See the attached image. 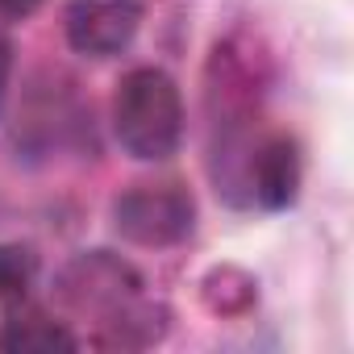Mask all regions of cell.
Listing matches in <instances>:
<instances>
[{
	"label": "cell",
	"mask_w": 354,
	"mask_h": 354,
	"mask_svg": "<svg viewBox=\"0 0 354 354\" xmlns=\"http://www.w3.org/2000/svg\"><path fill=\"white\" fill-rule=\"evenodd\" d=\"M9 71H13V46L9 38H0V100H5V88H9Z\"/></svg>",
	"instance_id": "obj_8"
},
{
	"label": "cell",
	"mask_w": 354,
	"mask_h": 354,
	"mask_svg": "<svg viewBox=\"0 0 354 354\" xmlns=\"http://www.w3.org/2000/svg\"><path fill=\"white\" fill-rule=\"evenodd\" d=\"M138 26H142V0H75L67 9V42L92 59L125 50Z\"/></svg>",
	"instance_id": "obj_4"
},
{
	"label": "cell",
	"mask_w": 354,
	"mask_h": 354,
	"mask_svg": "<svg viewBox=\"0 0 354 354\" xmlns=\"http://www.w3.org/2000/svg\"><path fill=\"white\" fill-rule=\"evenodd\" d=\"M34 275V259L21 246H0V296H21Z\"/></svg>",
	"instance_id": "obj_7"
},
{
	"label": "cell",
	"mask_w": 354,
	"mask_h": 354,
	"mask_svg": "<svg viewBox=\"0 0 354 354\" xmlns=\"http://www.w3.org/2000/svg\"><path fill=\"white\" fill-rule=\"evenodd\" d=\"M192 213L180 184H138L117 201V230L138 246H175L192 234Z\"/></svg>",
	"instance_id": "obj_2"
},
{
	"label": "cell",
	"mask_w": 354,
	"mask_h": 354,
	"mask_svg": "<svg viewBox=\"0 0 354 354\" xmlns=\"http://www.w3.org/2000/svg\"><path fill=\"white\" fill-rule=\"evenodd\" d=\"M117 142L133 158H167L184 138V100L175 80L158 67H138L121 80L113 96Z\"/></svg>",
	"instance_id": "obj_1"
},
{
	"label": "cell",
	"mask_w": 354,
	"mask_h": 354,
	"mask_svg": "<svg viewBox=\"0 0 354 354\" xmlns=\"http://www.w3.org/2000/svg\"><path fill=\"white\" fill-rule=\"evenodd\" d=\"M71 346L75 337L46 317H21L0 333V350H71Z\"/></svg>",
	"instance_id": "obj_6"
},
{
	"label": "cell",
	"mask_w": 354,
	"mask_h": 354,
	"mask_svg": "<svg viewBox=\"0 0 354 354\" xmlns=\"http://www.w3.org/2000/svg\"><path fill=\"white\" fill-rule=\"evenodd\" d=\"M38 0H0V17H30Z\"/></svg>",
	"instance_id": "obj_9"
},
{
	"label": "cell",
	"mask_w": 354,
	"mask_h": 354,
	"mask_svg": "<svg viewBox=\"0 0 354 354\" xmlns=\"http://www.w3.org/2000/svg\"><path fill=\"white\" fill-rule=\"evenodd\" d=\"M250 188L267 209H283L300 188V154L292 138H267L250 154Z\"/></svg>",
	"instance_id": "obj_5"
},
{
	"label": "cell",
	"mask_w": 354,
	"mask_h": 354,
	"mask_svg": "<svg viewBox=\"0 0 354 354\" xmlns=\"http://www.w3.org/2000/svg\"><path fill=\"white\" fill-rule=\"evenodd\" d=\"M138 292V275L133 267H125L121 259L96 250V254H80L75 263L63 267L59 275V296L63 304L80 308V313H117L121 304H129Z\"/></svg>",
	"instance_id": "obj_3"
}]
</instances>
